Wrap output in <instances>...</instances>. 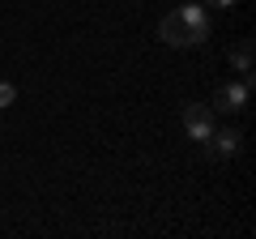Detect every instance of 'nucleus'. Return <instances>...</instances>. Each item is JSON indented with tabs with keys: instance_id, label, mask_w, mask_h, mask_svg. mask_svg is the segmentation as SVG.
Masks as SVG:
<instances>
[{
	"instance_id": "nucleus-1",
	"label": "nucleus",
	"mask_w": 256,
	"mask_h": 239,
	"mask_svg": "<svg viewBox=\"0 0 256 239\" xmlns=\"http://www.w3.org/2000/svg\"><path fill=\"white\" fill-rule=\"evenodd\" d=\"M158 38H162L166 47H196L210 38V13H205V4H184V9L166 13L162 22H158Z\"/></svg>"
},
{
	"instance_id": "nucleus-2",
	"label": "nucleus",
	"mask_w": 256,
	"mask_h": 239,
	"mask_svg": "<svg viewBox=\"0 0 256 239\" xmlns=\"http://www.w3.org/2000/svg\"><path fill=\"white\" fill-rule=\"evenodd\" d=\"M252 86H256V77L252 73H244L239 82H226V86H218V94H214V111H248V94H252Z\"/></svg>"
},
{
	"instance_id": "nucleus-3",
	"label": "nucleus",
	"mask_w": 256,
	"mask_h": 239,
	"mask_svg": "<svg viewBox=\"0 0 256 239\" xmlns=\"http://www.w3.org/2000/svg\"><path fill=\"white\" fill-rule=\"evenodd\" d=\"M184 132H188L192 141H205L214 132V107H205V102H188V107H184Z\"/></svg>"
},
{
	"instance_id": "nucleus-4",
	"label": "nucleus",
	"mask_w": 256,
	"mask_h": 239,
	"mask_svg": "<svg viewBox=\"0 0 256 239\" xmlns=\"http://www.w3.org/2000/svg\"><path fill=\"white\" fill-rule=\"evenodd\" d=\"M239 146H244V132H239V128H214L210 137H205V150H210L214 158L239 154Z\"/></svg>"
},
{
	"instance_id": "nucleus-5",
	"label": "nucleus",
	"mask_w": 256,
	"mask_h": 239,
	"mask_svg": "<svg viewBox=\"0 0 256 239\" xmlns=\"http://www.w3.org/2000/svg\"><path fill=\"white\" fill-rule=\"evenodd\" d=\"M252 56H256L252 38H244V43H235V47H230V68H235V73H252Z\"/></svg>"
},
{
	"instance_id": "nucleus-6",
	"label": "nucleus",
	"mask_w": 256,
	"mask_h": 239,
	"mask_svg": "<svg viewBox=\"0 0 256 239\" xmlns=\"http://www.w3.org/2000/svg\"><path fill=\"white\" fill-rule=\"evenodd\" d=\"M13 98H18V86H13V82H0V107H13Z\"/></svg>"
},
{
	"instance_id": "nucleus-7",
	"label": "nucleus",
	"mask_w": 256,
	"mask_h": 239,
	"mask_svg": "<svg viewBox=\"0 0 256 239\" xmlns=\"http://www.w3.org/2000/svg\"><path fill=\"white\" fill-rule=\"evenodd\" d=\"M205 4H214V9H230L235 0H205Z\"/></svg>"
}]
</instances>
